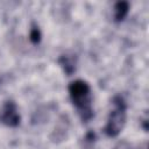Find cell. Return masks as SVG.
Segmentation results:
<instances>
[{"mask_svg": "<svg viewBox=\"0 0 149 149\" xmlns=\"http://www.w3.org/2000/svg\"><path fill=\"white\" fill-rule=\"evenodd\" d=\"M58 64L61 65V68L63 69V71L68 74L71 76L74 71H76V65H77V58L74 55H61V57L58 58Z\"/></svg>", "mask_w": 149, "mask_h": 149, "instance_id": "cell-4", "label": "cell"}, {"mask_svg": "<svg viewBox=\"0 0 149 149\" xmlns=\"http://www.w3.org/2000/svg\"><path fill=\"white\" fill-rule=\"evenodd\" d=\"M141 149H147V146L144 144V147H143V148H141Z\"/></svg>", "mask_w": 149, "mask_h": 149, "instance_id": "cell-8", "label": "cell"}, {"mask_svg": "<svg viewBox=\"0 0 149 149\" xmlns=\"http://www.w3.org/2000/svg\"><path fill=\"white\" fill-rule=\"evenodd\" d=\"M69 95L72 105L78 112V115L83 122H88L94 116L92 106V90L90 84L84 79H76L68 86Z\"/></svg>", "mask_w": 149, "mask_h": 149, "instance_id": "cell-1", "label": "cell"}, {"mask_svg": "<svg viewBox=\"0 0 149 149\" xmlns=\"http://www.w3.org/2000/svg\"><path fill=\"white\" fill-rule=\"evenodd\" d=\"M113 108L111 109L107 122L104 127V133L108 137H116L123 129L127 119V104L123 97L114 95L112 99Z\"/></svg>", "mask_w": 149, "mask_h": 149, "instance_id": "cell-2", "label": "cell"}, {"mask_svg": "<svg viewBox=\"0 0 149 149\" xmlns=\"http://www.w3.org/2000/svg\"><path fill=\"white\" fill-rule=\"evenodd\" d=\"M113 149H132V146L127 141H120L119 143L115 144Z\"/></svg>", "mask_w": 149, "mask_h": 149, "instance_id": "cell-7", "label": "cell"}, {"mask_svg": "<svg viewBox=\"0 0 149 149\" xmlns=\"http://www.w3.org/2000/svg\"><path fill=\"white\" fill-rule=\"evenodd\" d=\"M29 40L33 44H38L42 40V34H41V30L40 28L36 26V24H33L31 28H30V31H29Z\"/></svg>", "mask_w": 149, "mask_h": 149, "instance_id": "cell-6", "label": "cell"}, {"mask_svg": "<svg viewBox=\"0 0 149 149\" xmlns=\"http://www.w3.org/2000/svg\"><path fill=\"white\" fill-rule=\"evenodd\" d=\"M114 21L116 23L119 22H122L126 16L128 15V12H129V3L127 1H118L115 5H114Z\"/></svg>", "mask_w": 149, "mask_h": 149, "instance_id": "cell-5", "label": "cell"}, {"mask_svg": "<svg viewBox=\"0 0 149 149\" xmlns=\"http://www.w3.org/2000/svg\"><path fill=\"white\" fill-rule=\"evenodd\" d=\"M0 122L7 127L15 128L21 122V115L14 100H6L0 109Z\"/></svg>", "mask_w": 149, "mask_h": 149, "instance_id": "cell-3", "label": "cell"}]
</instances>
